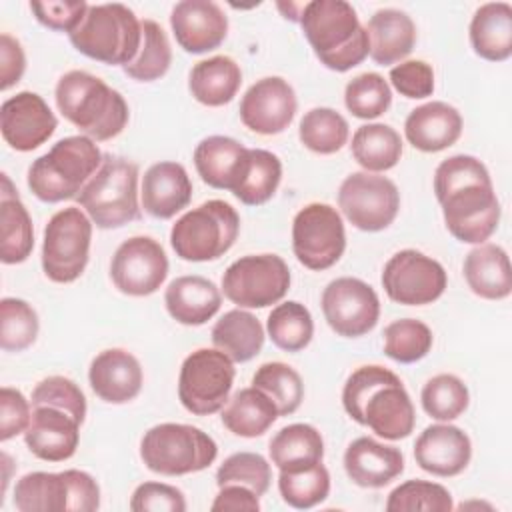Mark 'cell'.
Instances as JSON below:
<instances>
[{"label":"cell","mask_w":512,"mask_h":512,"mask_svg":"<svg viewBox=\"0 0 512 512\" xmlns=\"http://www.w3.org/2000/svg\"><path fill=\"white\" fill-rule=\"evenodd\" d=\"M434 194L448 232L464 244H484L498 228L500 200L490 172L470 154H454L434 170Z\"/></svg>","instance_id":"cell-1"},{"label":"cell","mask_w":512,"mask_h":512,"mask_svg":"<svg viewBox=\"0 0 512 512\" xmlns=\"http://www.w3.org/2000/svg\"><path fill=\"white\" fill-rule=\"evenodd\" d=\"M342 406L354 422L384 440L408 438L416 426L414 404L402 380L378 364L360 366L346 378Z\"/></svg>","instance_id":"cell-2"},{"label":"cell","mask_w":512,"mask_h":512,"mask_svg":"<svg viewBox=\"0 0 512 512\" xmlns=\"http://www.w3.org/2000/svg\"><path fill=\"white\" fill-rule=\"evenodd\" d=\"M298 24L328 70L348 72L370 54L368 32L346 0H312L302 6Z\"/></svg>","instance_id":"cell-3"},{"label":"cell","mask_w":512,"mask_h":512,"mask_svg":"<svg viewBox=\"0 0 512 512\" xmlns=\"http://www.w3.org/2000/svg\"><path fill=\"white\" fill-rule=\"evenodd\" d=\"M58 112L94 142L116 138L130 120L124 96L86 70L62 74L54 88Z\"/></svg>","instance_id":"cell-4"},{"label":"cell","mask_w":512,"mask_h":512,"mask_svg":"<svg viewBox=\"0 0 512 512\" xmlns=\"http://www.w3.org/2000/svg\"><path fill=\"white\" fill-rule=\"evenodd\" d=\"M102 160L104 154L92 138L84 134L66 136L30 164L26 184L42 202L70 200L80 194Z\"/></svg>","instance_id":"cell-5"},{"label":"cell","mask_w":512,"mask_h":512,"mask_svg":"<svg viewBox=\"0 0 512 512\" xmlns=\"http://www.w3.org/2000/svg\"><path fill=\"white\" fill-rule=\"evenodd\" d=\"M68 38L80 54L124 68L140 50L142 20L120 2L90 4L84 20Z\"/></svg>","instance_id":"cell-6"},{"label":"cell","mask_w":512,"mask_h":512,"mask_svg":"<svg viewBox=\"0 0 512 512\" xmlns=\"http://www.w3.org/2000/svg\"><path fill=\"white\" fill-rule=\"evenodd\" d=\"M138 176L136 162L106 154L96 174L76 196V202L98 228H122L140 218Z\"/></svg>","instance_id":"cell-7"},{"label":"cell","mask_w":512,"mask_h":512,"mask_svg":"<svg viewBox=\"0 0 512 512\" xmlns=\"http://www.w3.org/2000/svg\"><path fill=\"white\" fill-rule=\"evenodd\" d=\"M218 456L210 434L180 422H162L148 428L140 440L144 466L160 476H186L206 470Z\"/></svg>","instance_id":"cell-8"},{"label":"cell","mask_w":512,"mask_h":512,"mask_svg":"<svg viewBox=\"0 0 512 512\" xmlns=\"http://www.w3.org/2000/svg\"><path fill=\"white\" fill-rule=\"evenodd\" d=\"M240 234V216L224 200H206L184 212L170 230V246L186 262H212L224 256Z\"/></svg>","instance_id":"cell-9"},{"label":"cell","mask_w":512,"mask_h":512,"mask_svg":"<svg viewBox=\"0 0 512 512\" xmlns=\"http://www.w3.org/2000/svg\"><path fill=\"white\" fill-rule=\"evenodd\" d=\"M12 500L20 512H94L100 508V486L76 468L28 472L16 482Z\"/></svg>","instance_id":"cell-10"},{"label":"cell","mask_w":512,"mask_h":512,"mask_svg":"<svg viewBox=\"0 0 512 512\" xmlns=\"http://www.w3.org/2000/svg\"><path fill=\"white\" fill-rule=\"evenodd\" d=\"M92 220L78 206L52 214L44 226L42 270L56 284H70L82 276L90 260Z\"/></svg>","instance_id":"cell-11"},{"label":"cell","mask_w":512,"mask_h":512,"mask_svg":"<svg viewBox=\"0 0 512 512\" xmlns=\"http://www.w3.org/2000/svg\"><path fill=\"white\" fill-rule=\"evenodd\" d=\"M236 368L218 348L190 352L178 374V400L194 416L220 412L232 392Z\"/></svg>","instance_id":"cell-12"},{"label":"cell","mask_w":512,"mask_h":512,"mask_svg":"<svg viewBox=\"0 0 512 512\" xmlns=\"http://www.w3.org/2000/svg\"><path fill=\"white\" fill-rule=\"evenodd\" d=\"M290 268L278 254H246L222 274V292L238 308H268L290 290Z\"/></svg>","instance_id":"cell-13"},{"label":"cell","mask_w":512,"mask_h":512,"mask_svg":"<svg viewBox=\"0 0 512 512\" xmlns=\"http://www.w3.org/2000/svg\"><path fill=\"white\" fill-rule=\"evenodd\" d=\"M292 250L308 270L332 268L346 250L342 214L324 202H310L300 208L292 220Z\"/></svg>","instance_id":"cell-14"},{"label":"cell","mask_w":512,"mask_h":512,"mask_svg":"<svg viewBox=\"0 0 512 512\" xmlns=\"http://www.w3.org/2000/svg\"><path fill=\"white\" fill-rule=\"evenodd\" d=\"M338 208L362 232L386 230L398 216V186L374 172H352L338 188Z\"/></svg>","instance_id":"cell-15"},{"label":"cell","mask_w":512,"mask_h":512,"mask_svg":"<svg viewBox=\"0 0 512 512\" xmlns=\"http://www.w3.org/2000/svg\"><path fill=\"white\" fill-rule=\"evenodd\" d=\"M380 282L392 302L404 306H426L444 294L448 274L432 256L406 248L388 258Z\"/></svg>","instance_id":"cell-16"},{"label":"cell","mask_w":512,"mask_h":512,"mask_svg":"<svg viewBox=\"0 0 512 512\" xmlns=\"http://www.w3.org/2000/svg\"><path fill=\"white\" fill-rule=\"evenodd\" d=\"M320 304L326 324L342 338L366 336L380 318V298L376 290L354 276L330 280L322 290Z\"/></svg>","instance_id":"cell-17"},{"label":"cell","mask_w":512,"mask_h":512,"mask_svg":"<svg viewBox=\"0 0 512 512\" xmlns=\"http://www.w3.org/2000/svg\"><path fill=\"white\" fill-rule=\"evenodd\" d=\"M168 256L152 236H132L124 240L112 260V284L126 296H150L160 290L168 276Z\"/></svg>","instance_id":"cell-18"},{"label":"cell","mask_w":512,"mask_h":512,"mask_svg":"<svg viewBox=\"0 0 512 512\" xmlns=\"http://www.w3.org/2000/svg\"><path fill=\"white\" fill-rule=\"evenodd\" d=\"M298 110V98L288 80L266 76L256 80L240 100V120L256 134L274 136L284 132Z\"/></svg>","instance_id":"cell-19"},{"label":"cell","mask_w":512,"mask_h":512,"mask_svg":"<svg viewBox=\"0 0 512 512\" xmlns=\"http://www.w3.org/2000/svg\"><path fill=\"white\" fill-rule=\"evenodd\" d=\"M58 120L46 100L30 90L6 98L0 106V132L16 152H32L56 130Z\"/></svg>","instance_id":"cell-20"},{"label":"cell","mask_w":512,"mask_h":512,"mask_svg":"<svg viewBox=\"0 0 512 512\" xmlns=\"http://www.w3.org/2000/svg\"><path fill=\"white\" fill-rule=\"evenodd\" d=\"M170 28L188 54L216 50L228 36V16L212 0H182L170 12Z\"/></svg>","instance_id":"cell-21"},{"label":"cell","mask_w":512,"mask_h":512,"mask_svg":"<svg viewBox=\"0 0 512 512\" xmlns=\"http://www.w3.org/2000/svg\"><path fill=\"white\" fill-rule=\"evenodd\" d=\"M472 458V440L470 436L450 424L438 422L426 426L414 442V460L416 464L438 478H452L462 474Z\"/></svg>","instance_id":"cell-22"},{"label":"cell","mask_w":512,"mask_h":512,"mask_svg":"<svg viewBox=\"0 0 512 512\" xmlns=\"http://www.w3.org/2000/svg\"><path fill=\"white\" fill-rule=\"evenodd\" d=\"M88 382L102 402L126 404L140 394L144 372L132 352L124 348H106L92 358Z\"/></svg>","instance_id":"cell-23"},{"label":"cell","mask_w":512,"mask_h":512,"mask_svg":"<svg viewBox=\"0 0 512 512\" xmlns=\"http://www.w3.org/2000/svg\"><path fill=\"white\" fill-rule=\"evenodd\" d=\"M80 422L54 406H34L24 432L26 448L44 462H64L76 454Z\"/></svg>","instance_id":"cell-24"},{"label":"cell","mask_w":512,"mask_h":512,"mask_svg":"<svg viewBox=\"0 0 512 512\" xmlns=\"http://www.w3.org/2000/svg\"><path fill=\"white\" fill-rule=\"evenodd\" d=\"M192 200V180L180 162L162 160L152 164L142 176L140 204L146 214L170 220Z\"/></svg>","instance_id":"cell-25"},{"label":"cell","mask_w":512,"mask_h":512,"mask_svg":"<svg viewBox=\"0 0 512 512\" xmlns=\"http://www.w3.org/2000/svg\"><path fill=\"white\" fill-rule=\"evenodd\" d=\"M464 120L458 108L448 102L432 100L410 110L404 120V136L408 144L420 152H442L458 142Z\"/></svg>","instance_id":"cell-26"},{"label":"cell","mask_w":512,"mask_h":512,"mask_svg":"<svg viewBox=\"0 0 512 512\" xmlns=\"http://www.w3.org/2000/svg\"><path fill=\"white\" fill-rule=\"evenodd\" d=\"M344 470L360 488H384L404 472V454L396 446L360 436L344 452Z\"/></svg>","instance_id":"cell-27"},{"label":"cell","mask_w":512,"mask_h":512,"mask_svg":"<svg viewBox=\"0 0 512 512\" xmlns=\"http://www.w3.org/2000/svg\"><path fill=\"white\" fill-rule=\"evenodd\" d=\"M164 306L178 324L202 326L218 314L222 292L204 276H178L164 290Z\"/></svg>","instance_id":"cell-28"},{"label":"cell","mask_w":512,"mask_h":512,"mask_svg":"<svg viewBox=\"0 0 512 512\" xmlns=\"http://www.w3.org/2000/svg\"><path fill=\"white\" fill-rule=\"evenodd\" d=\"M194 166L204 184L232 192L248 160V148L232 136H206L194 148Z\"/></svg>","instance_id":"cell-29"},{"label":"cell","mask_w":512,"mask_h":512,"mask_svg":"<svg viewBox=\"0 0 512 512\" xmlns=\"http://www.w3.org/2000/svg\"><path fill=\"white\" fill-rule=\"evenodd\" d=\"M370 42V58L378 66L400 64L416 44L414 20L398 8H380L364 26Z\"/></svg>","instance_id":"cell-30"},{"label":"cell","mask_w":512,"mask_h":512,"mask_svg":"<svg viewBox=\"0 0 512 512\" xmlns=\"http://www.w3.org/2000/svg\"><path fill=\"white\" fill-rule=\"evenodd\" d=\"M464 280L472 294L484 300H504L512 294V268L500 244H476L462 264Z\"/></svg>","instance_id":"cell-31"},{"label":"cell","mask_w":512,"mask_h":512,"mask_svg":"<svg viewBox=\"0 0 512 512\" xmlns=\"http://www.w3.org/2000/svg\"><path fill=\"white\" fill-rule=\"evenodd\" d=\"M34 250V226L28 208L18 196L8 174L2 172L0 188V260L20 264Z\"/></svg>","instance_id":"cell-32"},{"label":"cell","mask_w":512,"mask_h":512,"mask_svg":"<svg viewBox=\"0 0 512 512\" xmlns=\"http://www.w3.org/2000/svg\"><path fill=\"white\" fill-rule=\"evenodd\" d=\"M470 46L488 62H504L512 56V6L508 2H486L472 14L468 28Z\"/></svg>","instance_id":"cell-33"},{"label":"cell","mask_w":512,"mask_h":512,"mask_svg":"<svg viewBox=\"0 0 512 512\" xmlns=\"http://www.w3.org/2000/svg\"><path fill=\"white\" fill-rule=\"evenodd\" d=\"M240 84V64L224 54L196 62L188 74V90L192 98L210 108L232 102L240 90Z\"/></svg>","instance_id":"cell-34"},{"label":"cell","mask_w":512,"mask_h":512,"mask_svg":"<svg viewBox=\"0 0 512 512\" xmlns=\"http://www.w3.org/2000/svg\"><path fill=\"white\" fill-rule=\"evenodd\" d=\"M214 348L224 352L234 364H244L256 358L264 346V326L246 308L224 312L210 332Z\"/></svg>","instance_id":"cell-35"},{"label":"cell","mask_w":512,"mask_h":512,"mask_svg":"<svg viewBox=\"0 0 512 512\" xmlns=\"http://www.w3.org/2000/svg\"><path fill=\"white\" fill-rule=\"evenodd\" d=\"M278 418L280 412L274 400L256 386L242 388L228 398L220 416L224 428L240 438L262 436Z\"/></svg>","instance_id":"cell-36"},{"label":"cell","mask_w":512,"mask_h":512,"mask_svg":"<svg viewBox=\"0 0 512 512\" xmlns=\"http://www.w3.org/2000/svg\"><path fill=\"white\" fill-rule=\"evenodd\" d=\"M270 462L278 470H296L322 462L324 438L312 424L296 422L280 428L268 442Z\"/></svg>","instance_id":"cell-37"},{"label":"cell","mask_w":512,"mask_h":512,"mask_svg":"<svg viewBox=\"0 0 512 512\" xmlns=\"http://www.w3.org/2000/svg\"><path fill=\"white\" fill-rule=\"evenodd\" d=\"M402 150L404 144L398 130L382 122L362 124L352 134L350 152L364 172L380 174L394 168L402 158Z\"/></svg>","instance_id":"cell-38"},{"label":"cell","mask_w":512,"mask_h":512,"mask_svg":"<svg viewBox=\"0 0 512 512\" xmlns=\"http://www.w3.org/2000/svg\"><path fill=\"white\" fill-rule=\"evenodd\" d=\"M282 180V162L280 158L264 148H248L246 166L232 190L246 206L266 204L278 190Z\"/></svg>","instance_id":"cell-39"},{"label":"cell","mask_w":512,"mask_h":512,"mask_svg":"<svg viewBox=\"0 0 512 512\" xmlns=\"http://www.w3.org/2000/svg\"><path fill=\"white\" fill-rule=\"evenodd\" d=\"M266 334L276 348L284 352H300L314 336L312 314L298 300L280 302L268 314Z\"/></svg>","instance_id":"cell-40"},{"label":"cell","mask_w":512,"mask_h":512,"mask_svg":"<svg viewBox=\"0 0 512 512\" xmlns=\"http://www.w3.org/2000/svg\"><path fill=\"white\" fill-rule=\"evenodd\" d=\"M298 138L314 154H336L350 138L348 120L334 108L318 106L308 110L298 124Z\"/></svg>","instance_id":"cell-41"},{"label":"cell","mask_w":512,"mask_h":512,"mask_svg":"<svg viewBox=\"0 0 512 512\" xmlns=\"http://www.w3.org/2000/svg\"><path fill=\"white\" fill-rule=\"evenodd\" d=\"M278 492L296 510L314 508L330 494V472L322 462L296 470H280Z\"/></svg>","instance_id":"cell-42"},{"label":"cell","mask_w":512,"mask_h":512,"mask_svg":"<svg viewBox=\"0 0 512 512\" xmlns=\"http://www.w3.org/2000/svg\"><path fill=\"white\" fill-rule=\"evenodd\" d=\"M172 64V48L164 28L156 20H142V42L136 58L124 66V74L136 82L162 78Z\"/></svg>","instance_id":"cell-43"},{"label":"cell","mask_w":512,"mask_h":512,"mask_svg":"<svg viewBox=\"0 0 512 512\" xmlns=\"http://www.w3.org/2000/svg\"><path fill=\"white\" fill-rule=\"evenodd\" d=\"M422 410L438 422H452L460 418L470 404V392L462 378L456 374H436L422 386Z\"/></svg>","instance_id":"cell-44"},{"label":"cell","mask_w":512,"mask_h":512,"mask_svg":"<svg viewBox=\"0 0 512 512\" xmlns=\"http://www.w3.org/2000/svg\"><path fill=\"white\" fill-rule=\"evenodd\" d=\"M252 386L266 392L278 406L280 416L294 414L304 400L302 376L286 362H264L252 376Z\"/></svg>","instance_id":"cell-45"},{"label":"cell","mask_w":512,"mask_h":512,"mask_svg":"<svg viewBox=\"0 0 512 512\" xmlns=\"http://www.w3.org/2000/svg\"><path fill=\"white\" fill-rule=\"evenodd\" d=\"M384 354L400 364H414L428 356L434 334L428 324L416 318H400L384 328Z\"/></svg>","instance_id":"cell-46"},{"label":"cell","mask_w":512,"mask_h":512,"mask_svg":"<svg viewBox=\"0 0 512 512\" xmlns=\"http://www.w3.org/2000/svg\"><path fill=\"white\" fill-rule=\"evenodd\" d=\"M38 314L22 298L6 296L0 300V348L4 352H22L38 338Z\"/></svg>","instance_id":"cell-47"},{"label":"cell","mask_w":512,"mask_h":512,"mask_svg":"<svg viewBox=\"0 0 512 512\" xmlns=\"http://www.w3.org/2000/svg\"><path fill=\"white\" fill-rule=\"evenodd\" d=\"M344 104L352 116L374 120L388 112L392 104V88L378 72H364L346 84Z\"/></svg>","instance_id":"cell-48"},{"label":"cell","mask_w":512,"mask_h":512,"mask_svg":"<svg viewBox=\"0 0 512 512\" xmlns=\"http://www.w3.org/2000/svg\"><path fill=\"white\" fill-rule=\"evenodd\" d=\"M452 494L446 486L428 480H406L386 500L388 512H450Z\"/></svg>","instance_id":"cell-49"},{"label":"cell","mask_w":512,"mask_h":512,"mask_svg":"<svg viewBox=\"0 0 512 512\" xmlns=\"http://www.w3.org/2000/svg\"><path fill=\"white\" fill-rule=\"evenodd\" d=\"M272 482L270 462L258 452H236L230 454L216 470L218 488L224 484H242L264 496Z\"/></svg>","instance_id":"cell-50"},{"label":"cell","mask_w":512,"mask_h":512,"mask_svg":"<svg viewBox=\"0 0 512 512\" xmlns=\"http://www.w3.org/2000/svg\"><path fill=\"white\" fill-rule=\"evenodd\" d=\"M32 408L34 406H54L60 408L64 412H68L70 416H74L80 424L86 418V396L80 390V386L66 378V376H48L44 380H40L30 396Z\"/></svg>","instance_id":"cell-51"},{"label":"cell","mask_w":512,"mask_h":512,"mask_svg":"<svg viewBox=\"0 0 512 512\" xmlns=\"http://www.w3.org/2000/svg\"><path fill=\"white\" fill-rule=\"evenodd\" d=\"M390 84L410 100H422L434 92V70L424 60H402L390 68Z\"/></svg>","instance_id":"cell-52"},{"label":"cell","mask_w":512,"mask_h":512,"mask_svg":"<svg viewBox=\"0 0 512 512\" xmlns=\"http://www.w3.org/2000/svg\"><path fill=\"white\" fill-rule=\"evenodd\" d=\"M132 512H184L186 498L180 488L164 482H142L130 498Z\"/></svg>","instance_id":"cell-53"},{"label":"cell","mask_w":512,"mask_h":512,"mask_svg":"<svg viewBox=\"0 0 512 512\" xmlns=\"http://www.w3.org/2000/svg\"><path fill=\"white\" fill-rule=\"evenodd\" d=\"M88 6L84 0H48V2H30V10L36 20L56 32H74L84 20Z\"/></svg>","instance_id":"cell-54"},{"label":"cell","mask_w":512,"mask_h":512,"mask_svg":"<svg viewBox=\"0 0 512 512\" xmlns=\"http://www.w3.org/2000/svg\"><path fill=\"white\" fill-rule=\"evenodd\" d=\"M32 420V402L16 388L2 386L0 390V440L24 434Z\"/></svg>","instance_id":"cell-55"},{"label":"cell","mask_w":512,"mask_h":512,"mask_svg":"<svg viewBox=\"0 0 512 512\" xmlns=\"http://www.w3.org/2000/svg\"><path fill=\"white\" fill-rule=\"evenodd\" d=\"M26 70V54L22 44L8 32L0 34V90L6 92L18 84Z\"/></svg>","instance_id":"cell-56"},{"label":"cell","mask_w":512,"mask_h":512,"mask_svg":"<svg viewBox=\"0 0 512 512\" xmlns=\"http://www.w3.org/2000/svg\"><path fill=\"white\" fill-rule=\"evenodd\" d=\"M260 496L242 484H224L220 486L214 502L210 504L212 512H258Z\"/></svg>","instance_id":"cell-57"},{"label":"cell","mask_w":512,"mask_h":512,"mask_svg":"<svg viewBox=\"0 0 512 512\" xmlns=\"http://www.w3.org/2000/svg\"><path fill=\"white\" fill-rule=\"evenodd\" d=\"M0 468H2V488H0V506H2L8 484H10V476H12V470H14V462L6 452L0 454Z\"/></svg>","instance_id":"cell-58"},{"label":"cell","mask_w":512,"mask_h":512,"mask_svg":"<svg viewBox=\"0 0 512 512\" xmlns=\"http://www.w3.org/2000/svg\"><path fill=\"white\" fill-rule=\"evenodd\" d=\"M470 508H484V510H494L492 504L488 502H480V500H468V502H462L458 506V510H470Z\"/></svg>","instance_id":"cell-59"}]
</instances>
